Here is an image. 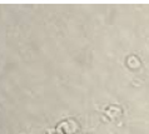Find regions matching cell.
Segmentation results:
<instances>
[{
    "label": "cell",
    "instance_id": "6da1fadb",
    "mask_svg": "<svg viewBox=\"0 0 149 134\" xmlns=\"http://www.w3.org/2000/svg\"><path fill=\"white\" fill-rule=\"evenodd\" d=\"M79 129H80L79 124L74 119H67L56 125L55 132L56 134H77Z\"/></svg>",
    "mask_w": 149,
    "mask_h": 134
},
{
    "label": "cell",
    "instance_id": "7a4b0ae2",
    "mask_svg": "<svg viewBox=\"0 0 149 134\" xmlns=\"http://www.w3.org/2000/svg\"><path fill=\"white\" fill-rule=\"evenodd\" d=\"M122 114H123L122 108L117 105V104H109V105L105 108V115L108 117L109 120H117L120 118Z\"/></svg>",
    "mask_w": 149,
    "mask_h": 134
},
{
    "label": "cell",
    "instance_id": "3957f363",
    "mask_svg": "<svg viewBox=\"0 0 149 134\" xmlns=\"http://www.w3.org/2000/svg\"><path fill=\"white\" fill-rule=\"evenodd\" d=\"M127 65H128V68L135 70V69H139L140 68L142 63H140L139 58L136 57V55H129V57L127 58Z\"/></svg>",
    "mask_w": 149,
    "mask_h": 134
},
{
    "label": "cell",
    "instance_id": "277c9868",
    "mask_svg": "<svg viewBox=\"0 0 149 134\" xmlns=\"http://www.w3.org/2000/svg\"><path fill=\"white\" fill-rule=\"evenodd\" d=\"M84 134H85V133H84Z\"/></svg>",
    "mask_w": 149,
    "mask_h": 134
}]
</instances>
